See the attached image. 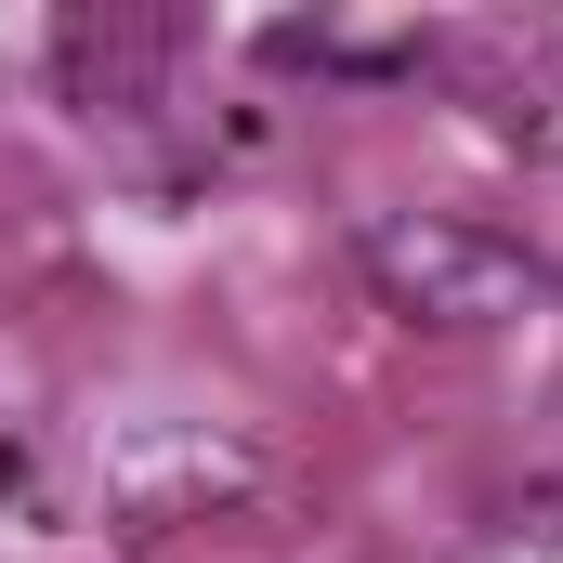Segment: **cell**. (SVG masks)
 <instances>
[{"instance_id": "1", "label": "cell", "mask_w": 563, "mask_h": 563, "mask_svg": "<svg viewBox=\"0 0 563 563\" xmlns=\"http://www.w3.org/2000/svg\"><path fill=\"white\" fill-rule=\"evenodd\" d=\"M367 263H380V276H407V288H472V301H498V288H511V263H498V250H472V236H367Z\"/></svg>"}]
</instances>
